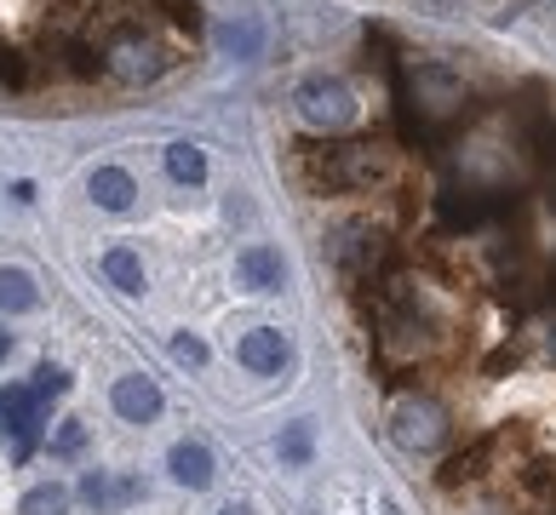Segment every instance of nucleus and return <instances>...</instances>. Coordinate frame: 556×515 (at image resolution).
Wrapping results in <instances>:
<instances>
[{"mask_svg":"<svg viewBox=\"0 0 556 515\" xmlns=\"http://www.w3.org/2000/svg\"><path fill=\"white\" fill-rule=\"evenodd\" d=\"M384 344L390 349H425L430 344V321L407 293H396V304H390V316H384Z\"/></svg>","mask_w":556,"mask_h":515,"instance_id":"nucleus-11","label":"nucleus"},{"mask_svg":"<svg viewBox=\"0 0 556 515\" xmlns=\"http://www.w3.org/2000/svg\"><path fill=\"white\" fill-rule=\"evenodd\" d=\"M70 384H75V378H70V366H58V361H40L29 389H35L40 401H58V396H70Z\"/></svg>","mask_w":556,"mask_h":515,"instance_id":"nucleus-23","label":"nucleus"},{"mask_svg":"<svg viewBox=\"0 0 556 515\" xmlns=\"http://www.w3.org/2000/svg\"><path fill=\"white\" fill-rule=\"evenodd\" d=\"M167 178L173 183H184V190H201L207 183V155L195 150V143H167Z\"/></svg>","mask_w":556,"mask_h":515,"instance_id":"nucleus-18","label":"nucleus"},{"mask_svg":"<svg viewBox=\"0 0 556 515\" xmlns=\"http://www.w3.org/2000/svg\"><path fill=\"white\" fill-rule=\"evenodd\" d=\"M12 201H24V206H29V201H35V183H29V178H17V183H12Z\"/></svg>","mask_w":556,"mask_h":515,"instance_id":"nucleus-28","label":"nucleus"},{"mask_svg":"<svg viewBox=\"0 0 556 515\" xmlns=\"http://www.w3.org/2000/svg\"><path fill=\"white\" fill-rule=\"evenodd\" d=\"M379 515H396V510H390V504H384V510H379Z\"/></svg>","mask_w":556,"mask_h":515,"instance_id":"nucleus-31","label":"nucleus"},{"mask_svg":"<svg viewBox=\"0 0 556 515\" xmlns=\"http://www.w3.org/2000/svg\"><path fill=\"white\" fill-rule=\"evenodd\" d=\"M35 304H40V293H35L29 270H0V316H29Z\"/></svg>","mask_w":556,"mask_h":515,"instance_id":"nucleus-20","label":"nucleus"},{"mask_svg":"<svg viewBox=\"0 0 556 515\" xmlns=\"http://www.w3.org/2000/svg\"><path fill=\"white\" fill-rule=\"evenodd\" d=\"M173 361H184V366H207V344L190 338V333H178V338H173Z\"/></svg>","mask_w":556,"mask_h":515,"instance_id":"nucleus-25","label":"nucleus"},{"mask_svg":"<svg viewBox=\"0 0 556 515\" xmlns=\"http://www.w3.org/2000/svg\"><path fill=\"white\" fill-rule=\"evenodd\" d=\"M167 469H173V481L190 487V492L213 487V452L201 447V441H178V447L167 452Z\"/></svg>","mask_w":556,"mask_h":515,"instance_id":"nucleus-15","label":"nucleus"},{"mask_svg":"<svg viewBox=\"0 0 556 515\" xmlns=\"http://www.w3.org/2000/svg\"><path fill=\"white\" fill-rule=\"evenodd\" d=\"M218 515H253V504H224Z\"/></svg>","mask_w":556,"mask_h":515,"instance_id":"nucleus-30","label":"nucleus"},{"mask_svg":"<svg viewBox=\"0 0 556 515\" xmlns=\"http://www.w3.org/2000/svg\"><path fill=\"white\" fill-rule=\"evenodd\" d=\"M104 57H110V69L121 80H155V75L173 69V52L161 47V40H150V35H121Z\"/></svg>","mask_w":556,"mask_h":515,"instance_id":"nucleus-5","label":"nucleus"},{"mask_svg":"<svg viewBox=\"0 0 556 515\" xmlns=\"http://www.w3.org/2000/svg\"><path fill=\"white\" fill-rule=\"evenodd\" d=\"M236 275L247 293H281V281H287V263L276 246H247V253L236 258Z\"/></svg>","mask_w":556,"mask_h":515,"instance_id":"nucleus-13","label":"nucleus"},{"mask_svg":"<svg viewBox=\"0 0 556 515\" xmlns=\"http://www.w3.org/2000/svg\"><path fill=\"white\" fill-rule=\"evenodd\" d=\"M311 447H316L311 441V424H287L281 436H276V459L299 469V464H311Z\"/></svg>","mask_w":556,"mask_h":515,"instance_id":"nucleus-22","label":"nucleus"},{"mask_svg":"<svg viewBox=\"0 0 556 515\" xmlns=\"http://www.w3.org/2000/svg\"><path fill=\"white\" fill-rule=\"evenodd\" d=\"M384 178H390V150H379V143H333V150L316 155V183L333 195L379 190Z\"/></svg>","mask_w":556,"mask_h":515,"instance_id":"nucleus-1","label":"nucleus"},{"mask_svg":"<svg viewBox=\"0 0 556 515\" xmlns=\"http://www.w3.org/2000/svg\"><path fill=\"white\" fill-rule=\"evenodd\" d=\"M75 492H80V499H87L98 515H110V510H121V504L143 499V481H132V476H104V469H87Z\"/></svg>","mask_w":556,"mask_h":515,"instance_id":"nucleus-12","label":"nucleus"},{"mask_svg":"<svg viewBox=\"0 0 556 515\" xmlns=\"http://www.w3.org/2000/svg\"><path fill=\"white\" fill-rule=\"evenodd\" d=\"M218 47L230 52V57H241V64H253V57H264V24L258 17H224L218 24Z\"/></svg>","mask_w":556,"mask_h":515,"instance_id":"nucleus-16","label":"nucleus"},{"mask_svg":"<svg viewBox=\"0 0 556 515\" xmlns=\"http://www.w3.org/2000/svg\"><path fill=\"white\" fill-rule=\"evenodd\" d=\"M7 356H12V333L0 326V361H7Z\"/></svg>","mask_w":556,"mask_h":515,"instance_id":"nucleus-29","label":"nucleus"},{"mask_svg":"<svg viewBox=\"0 0 556 515\" xmlns=\"http://www.w3.org/2000/svg\"><path fill=\"white\" fill-rule=\"evenodd\" d=\"M17 515H70V487H58V481L29 487L24 504H17Z\"/></svg>","mask_w":556,"mask_h":515,"instance_id":"nucleus-21","label":"nucleus"},{"mask_svg":"<svg viewBox=\"0 0 556 515\" xmlns=\"http://www.w3.org/2000/svg\"><path fill=\"white\" fill-rule=\"evenodd\" d=\"M104 275H110L115 293H127V298L143 293V258L132 253V246H110V253H104Z\"/></svg>","mask_w":556,"mask_h":515,"instance_id":"nucleus-17","label":"nucleus"},{"mask_svg":"<svg viewBox=\"0 0 556 515\" xmlns=\"http://www.w3.org/2000/svg\"><path fill=\"white\" fill-rule=\"evenodd\" d=\"M437 213H442L447 230H482L488 218L505 213V201H500V195H482V190H447V195L437 201Z\"/></svg>","mask_w":556,"mask_h":515,"instance_id":"nucleus-9","label":"nucleus"},{"mask_svg":"<svg viewBox=\"0 0 556 515\" xmlns=\"http://www.w3.org/2000/svg\"><path fill=\"white\" fill-rule=\"evenodd\" d=\"M80 447H87V424L64 419V424H58V436H52V452H58V459H75Z\"/></svg>","mask_w":556,"mask_h":515,"instance_id":"nucleus-24","label":"nucleus"},{"mask_svg":"<svg viewBox=\"0 0 556 515\" xmlns=\"http://www.w3.org/2000/svg\"><path fill=\"white\" fill-rule=\"evenodd\" d=\"M87 195H92L98 206H104V213H127V206L138 201V183H132V172H127V167H92Z\"/></svg>","mask_w":556,"mask_h":515,"instance_id":"nucleus-14","label":"nucleus"},{"mask_svg":"<svg viewBox=\"0 0 556 515\" xmlns=\"http://www.w3.org/2000/svg\"><path fill=\"white\" fill-rule=\"evenodd\" d=\"M236 356L247 373H264V378H276L287 361H293V344H287V333H276V326H253V333H241L236 344Z\"/></svg>","mask_w":556,"mask_h":515,"instance_id":"nucleus-8","label":"nucleus"},{"mask_svg":"<svg viewBox=\"0 0 556 515\" xmlns=\"http://www.w3.org/2000/svg\"><path fill=\"white\" fill-rule=\"evenodd\" d=\"M488 459H493V441H477V447H465V452H453V459L442 464V487H470L488 469Z\"/></svg>","mask_w":556,"mask_h":515,"instance_id":"nucleus-19","label":"nucleus"},{"mask_svg":"<svg viewBox=\"0 0 556 515\" xmlns=\"http://www.w3.org/2000/svg\"><path fill=\"white\" fill-rule=\"evenodd\" d=\"M0 424L17 441V459H29L40 441V424H47V401L35 396L29 384H0Z\"/></svg>","mask_w":556,"mask_h":515,"instance_id":"nucleus-4","label":"nucleus"},{"mask_svg":"<svg viewBox=\"0 0 556 515\" xmlns=\"http://www.w3.org/2000/svg\"><path fill=\"white\" fill-rule=\"evenodd\" d=\"M293 110H299L304 127L321 132V138L356 127V92H350L339 75H304L299 92H293Z\"/></svg>","mask_w":556,"mask_h":515,"instance_id":"nucleus-2","label":"nucleus"},{"mask_svg":"<svg viewBox=\"0 0 556 515\" xmlns=\"http://www.w3.org/2000/svg\"><path fill=\"white\" fill-rule=\"evenodd\" d=\"M70 57H75V75H104V52H92V47H80V40H75V47H70Z\"/></svg>","mask_w":556,"mask_h":515,"instance_id":"nucleus-27","label":"nucleus"},{"mask_svg":"<svg viewBox=\"0 0 556 515\" xmlns=\"http://www.w3.org/2000/svg\"><path fill=\"white\" fill-rule=\"evenodd\" d=\"M0 80H7V87H17V92L29 87V69H24V57H17L12 47H0Z\"/></svg>","mask_w":556,"mask_h":515,"instance_id":"nucleus-26","label":"nucleus"},{"mask_svg":"<svg viewBox=\"0 0 556 515\" xmlns=\"http://www.w3.org/2000/svg\"><path fill=\"white\" fill-rule=\"evenodd\" d=\"M465 103V80L447 64H414V110L419 115H453Z\"/></svg>","mask_w":556,"mask_h":515,"instance_id":"nucleus-6","label":"nucleus"},{"mask_svg":"<svg viewBox=\"0 0 556 515\" xmlns=\"http://www.w3.org/2000/svg\"><path fill=\"white\" fill-rule=\"evenodd\" d=\"M390 441L402 452H437L447 441V412L430 396H402L390 407Z\"/></svg>","mask_w":556,"mask_h":515,"instance_id":"nucleus-3","label":"nucleus"},{"mask_svg":"<svg viewBox=\"0 0 556 515\" xmlns=\"http://www.w3.org/2000/svg\"><path fill=\"white\" fill-rule=\"evenodd\" d=\"M110 407H115L127 424H150V419H161V389L143 378V373H127V378H115Z\"/></svg>","mask_w":556,"mask_h":515,"instance_id":"nucleus-10","label":"nucleus"},{"mask_svg":"<svg viewBox=\"0 0 556 515\" xmlns=\"http://www.w3.org/2000/svg\"><path fill=\"white\" fill-rule=\"evenodd\" d=\"M384 258H390V246H384V235L374 230V223H344V230H339V263H344L350 281L379 275Z\"/></svg>","mask_w":556,"mask_h":515,"instance_id":"nucleus-7","label":"nucleus"}]
</instances>
